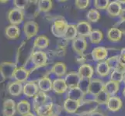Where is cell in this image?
I'll return each instance as SVG.
<instances>
[{
  "mask_svg": "<svg viewBox=\"0 0 125 116\" xmlns=\"http://www.w3.org/2000/svg\"><path fill=\"white\" fill-rule=\"evenodd\" d=\"M68 26V24L67 21L62 17H60L59 19L54 20V23L51 28V33L56 37L63 38L67 30Z\"/></svg>",
  "mask_w": 125,
  "mask_h": 116,
  "instance_id": "cell-1",
  "label": "cell"
},
{
  "mask_svg": "<svg viewBox=\"0 0 125 116\" xmlns=\"http://www.w3.org/2000/svg\"><path fill=\"white\" fill-rule=\"evenodd\" d=\"M99 106V104L93 100H86L81 102V105L77 111L76 114L80 116H88L90 114L96 111Z\"/></svg>",
  "mask_w": 125,
  "mask_h": 116,
  "instance_id": "cell-2",
  "label": "cell"
},
{
  "mask_svg": "<svg viewBox=\"0 0 125 116\" xmlns=\"http://www.w3.org/2000/svg\"><path fill=\"white\" fill-rule=\"evenodd\" d=\"M17 69L16 64L13 62H2L0 63V74L3 78H12Z\"/></svg>",
  "mask_w": 125,
  "mask_h": 116,
  "instance_id": "cell-3",
  "label": "cell"
},
{
  "mask_svg": "<svg viewBox=\"0 0 125 116\" xmlns=\"http://www.w3.org/2000/svg\"><path fill=\"white\" fill-rule=\"evenodd\" d=\"M31 61L32 62L33 65L35 68L41 67L44 66L47 61V56L46 53L41 50L34 51L31 55Z\"/></svg>",
  "mask_w": 125,
  "mask_h": 116,
  "instance_id": "cell-4",
  "label": "cell"
},
{
  "mask_svg": "<svg viewBox=\"0 0 125 116\" xmlns=\"http://www.w3.org/2000/svg\"><path fill=\"white\" fill-rule=\"evenodd\" d=\"M7 17L11 25L17 26L22 23L24 19L23 10L20 9H17V8H13L8 12Z\"/></svg>",
  "mask_w": 125,
  "mask_h": 116,
  "instance_id": "cell-5",
  "label": "cell"
},
{
  "mask_svg": "<svg viewBox=\"0 0 125 116\" xmlns=\"http://www.w3.org/2000/svg\"><path fill=\"white\" fill-rule=\"evenodd\" d=\"M38 30H39V26L33 20H29L23 25V32L27 39L35 36L38 33Z\"/></svg>",
  "mask_w": 125,
  "mask_h": 116,
  "instance_id": "cell-6",
  "label": "cell"
},
{
  "mask_svg": "<svg viewBox=\"0 0 125 116\" xmlns=\"http://www.w3.org/2000/svg\"><path fill=\"white\" fill-rule=\"evenodd\" d=\"M104 84L105 83L99 78L91 79L88 90V94H92L95 97L96 94L104 90Z\"/></svg>",
  "mask_w": 125,
  "mask_h": 116,
  "instance_id": "cell-7",
  "label": "cell"
},
{
  "mask_svg": "<svg viewBox=\"0 0 125 116\" xmlns=\"http://www.w3.org/2000/svg\"><path fill=\"white\" fill-rule=\"evenodd\" d=\"M39 91L40 90L38 88L37 81H28L23 85V92L28 98H33Z\"/></svg>",
  "mask_w": 125,
  "mask_h": 116,
  "instance_id": "cell-8",
  "label": "cell"
},
{
  "mask_svg": "<svg viewBox=\"0 0 125 116\" xmlns=\"http://www.w3.org/2000/svg\"><path fill=\"white\" fill-rule=\"evenodd\" d=\"M72 48L75 52L79 55L83 54L87 48V41L85 37L77 36L74 40H72Z\"/></svg>",
  "mask_w": 125,
  "mask_h": 116,
  "instance_id": "cell-9",
  "label": "cell"
},
{
  "mask_svg": "<svg viewBox=\"0 0 125 116\" xmlns=\"http://www.w3.org/2000/svg\"><path fill=\"white\" fill-rule=\"evenodd\" d=\"M77 33H78V36L81 37H89L90 33L93 31L92 27L89 22L87 21H80L76 25Z\"/></svg>",
  "mask_w": 125,
  "mask_h": 116,
  "instance_id": "cell-10",
  "label": "cell"
},
{
  "mask_svg": "<svg viewBox=\"0 0 125 116\" xmlns=\"http://www.w3.org/2000/svg\"><path fill=\"white\" fill-rule=\"evenodd\" d=\"M91 55L95 61H105V60L108 57V50L103 46H97L92 50Z\"/></svg>",
  "mask_w": 125,
  "mask_h": 116,
  "instance_id": "cell-11",
  "label": "cell"
},
{
  "mask_svg": "<svg viewBox=\"0 0 125 116\" xmlns=\"http://www.w3.org/2000/svg\"><path fill=\"white\" fill-rule=\"evenodd\" d=\"M64 79L65 80L68 89H70L78 87L81 77H79L78 72H69L65 75V77Z\"/></svg>",
  "mask_w": 125,
  "mask_h": 116,
  "instance_id": "cell-12",
  "label": "cell"
},
{
  "mask_svg": "<svg viewBox=\"0 0 125 116\" xmlns=\"http://www.w3.org/2000/svg\"><path fill=\"white\" fill-rule=\"evenodd\" d=\"M78 74L82 79H92L94 74V69L90 64L84 63L80 65Z\"/></svg>",
  "mask_w": 125,
  "mask_h": 116,
  "instance_id": "cell-13",
  "label": "cell"
},
{
  "mask_svg": "<svg viewBox=\"0 0 125 116\" xmlns=\"http://www.w3.org/2000/svg\"><path fill=\"white\" fill-rule=\"evenodd\" d=\"M123 106V101L121 98L117 96H111L110 97L108 101L106 103V107L109 111L116 112L119 111Z\"/></svg>",
  "mask_w": 125,
  "mask_h": 116,
  "instance_id": "cell-14",
  "label": "cell"
},
{
  "mask_svg": "<svg viewBox=\"0 0 125 116\" xmlns=\"http://www.w3.org/2000/svg\"><path fill=\"white\" fill-rule=\"evenodd\" d=\"M68 86L64 78H57L53 80L52 90L54 93L58 94H62L68 91Z\"/></svg>",
  "mask_w": 125,
  "mask_h": 116,
  "instance_id": "cell-15",
  "label": "cell"
},
{
  "mask_svg": "<svg viewBox=\"0 0 125 116\" xmlns=\"http://www.w3.org/2000/svg\"><path fill=\"white\" fill-rule=\"evenodd\" d=\"M80 105H81V101L67 98V99L64 101L63 108H64V110L67 111L68 113L75 114L77 112Z\"/></svg>",
  "mask_w": 125,
  "mask_h": 116,
  "instance_id": "cell-16",
  "label": "cell"
},
{
  "mask_svg": "<svg viewBox=\"0 0 125 116\" xmlns=\"http://www.w3.org/2000/svg\"><path fill=\"white\" fill-rule=\"evenodd\" d=\"M37 84L39 90L43 92H48L52 90L53 81L51 80L48 76H44L37 80Z\"/></svg>",
  "mask_w": 125,
  "mask_h": 116,
  "instance_id": "cell-17",
  "label": "cell"
},
{
  "mask_svg": "<svg viewBox=\"0 0 125 116\" xmlns=\"http://www.w3.org/2000/svg\"><path fill=\"white\" fill-rule=\"evenodd\" d=\"M53 108H54L53 103L48 102L40 107H38L34 111H35L37 116H51L54 115Z\"/></svg>",
  "mask_w": 125,
  "mask_h": 116,
  "instance_id": "cell-18",
  "label": "cell"
},
{
  "mask_svg": "<svg viewBox=\"0 0 125 116\" xmlns=\"http://www.w3.org/2000/svg\"><path fill=\"white\" fill-rule=\"evenodd\" d=\"M121 4H120L117 0V1H112L110 2L108 7L106 8V12L111 17H117L119 16L122 10Z\"/></svg>",
  "mask_w": 125,
  "mask_h": 116,
  "instance_id": "cell-19",
  "label": "cell"
},
{
  "mask_svg": "<svg viewBox=\"0 0 125 116\" xmlns=\"http://www.w3.org/2000/svg\"><path fill=\"white\" fill-rule=\"evenodd\" d=\"M30 73H31V71L27 70V68L24 67H17V69L16 70L13 74V78L17 82H20V83L24 82V81L27 80L29 77Z\"/></svg>",
  "mask_w": 125,
  "mask_h": 116,
  "instance_id": "cell-20",
  "label": "cell"
},
{
  "mask_svg": "<svg viewBox=\"0 0 125 116\" xmlns=\"http://www.w3.org/2000/svg\"><path fill=\"white\" fill-rule=\"evenodd\" d=\"M85 95V94L82 91L79 87H76V88L68 89V94H67V98L82 102L83 101Z\"/></svg>",
  "mask_w": 125,
  "mask_h": 116,
  "instance_id": "cell-21",
  "label": "cell"
},
{
  "mask_svg": "<svg viewBox=\"0 0 125 116\" xmlns=\"http://www.w3.org/2000/svg\"><path fill=\"white\" fill-rule=\"evenodd\" d=\"M16 111V105L12 99H7L3 103V114L5 116H14Z\"/></svg>",
  "mask_w": 125,
  "mask_h": 116,
  "instance_id": "cell-22",
  "label": "cell"
},
{
  "mask_svg": "<svg viewBox=\"0 0 125 116\" xmlns=\"http://www.w3.org/2000/svg\"><path fill=\"white\" fill-rule=\"evenodd\" d=\"M51 71L54 74H55L56 76H58L61 78V77L66 75L67 67L65 65V63L63 62H57L54 64L52 67H51Z\"/></svg>",
  "mask_w": 125,
  "mask_h": 116,
  "instance_id": "cell-23",
  "label": "cell"
},
{
  "mask_svg": "<svg viewBox=\"0 0 125 116\" xmlns=\"http://www.w3.org/2000/svg\"><path fill=\"white\" fill-rule=\"evenodd\" d=\"M111 71V68L110 67L108 63L105 61L99 62L96 67V72L100 77H106L109 75Z\"/></svg>",
  "mask_w": 125,
  "mask_h": 116,
  "instance_id": "cell-24",
  "label": "cell"
},
{
  "mask_svg": "<svg viewBox=\"0 0 125 116\" xmlns=\"http://www.w3.org/2000/svg\"><path fill=\"white\" fill-rule=\"evenodd\" d=\"M123 33L117 27H111L107 32V38L110 42H119L122 38Z\"/></svg>",
  "mask_w": 125,
  "mask_h": 116,
  "instance_id": "cell-25",
  "label": "cell"
},
{
  "mask_svg": "<svg viewBox=\"0 0 125 116\" xmlns=\"http://www.w3.org/2000/svg\"><path fill=\"white\" fill-rule=\"evenodd\" d=\"M47 95L45 92H43L40 91L35 96L33 97V108L35 110L37 108L40 107L43 105L47 103Z\"/></svg>",
  "mask_w": 125,
  "mask_h": 116,
  "instance_id": "cell-26",
  "label": "cell"
},
{
  "mask_svg": "<svg viewBox=\"0 0 125 116\" xmlns=\"http://www.w3.org/2000/svg\"><path fill=\"white\" fill-rule=\"evenodd\" d=\"M120 89V84L114 82V81L109 80L105 83L104 84V91L111 96H115V94H117Z\"/></svg>",
  "mask_w": 125,
  "mask_h": 116,
  "instance_id": "cell-27",
  "label": "cell"
},
{
  "mask_svg": "<svg viewBox=\"0 0 125 116\" xmlns=\"http://www.w3.org/2000/svg\"><path fill=\"white\" fill-rule=\"evenodd\" d=\"M31 105L27 100H21L16 105V111L20 115H22L23 116L31 112Z\"/></svg>",
  "mask_w": 125,
  "mask_h": 116,
  "instance_id": "cell-28",
  "label": "cell"
},
{
  "mask_svg": "<svg viewBox=\"0 0 125 116\" xmlns=\"http://www.w3.org/2000/svg\"><path fill=\"white\" fill-rule=\"evenodd\" d=\"M5 33L7 38L10 39V40H15V39H17L20 36V30L17 26L10 24L6 28Z\"/></svg>",
  "mask_w": 125,
  "mask_h": 116,
  "instance_id": "cell-29",
  "label": "cell"
},
{
  "mask_svg": "<svg viewBox=\"0 0 125 116\" xmlns=\"http://www.w3.org/2000/svg\"><path fill=\"white\" fill-rule=\"evenodd\" d=\"M49 39L44 35L38 36L33 43V46L35 48L38 50H44L46 49L49 46Z\"/></svg>",
  "mask_w": 125,
  "mask_h": 116,
  "instance_id": "cell-30",
  "label": "cell"
},
{
  "mask_svg": "<svg viewBox=\"0 0 125 116\" xmlns=\"http://www.w3.org/2000/svg\"><path fill=\"white\" fill-rule=\"evenodd\" d=\"M23 86L22 85V83L14 81L12 82L8 87V91L11 95L12 96H18L23 92Z\"/></svg>",
  "mask_w": 125,
  "mask_h": 116,
  "instance_id": "cell-31",
  "label": "cell"
},
{
  "mask_svg": "<svg viewBox=\"0 0 125 116\" xmlns=\"http://www.w3.org/2000/svg\"><path fill=\"white\" fill-rule=\"evenodd\" d=\"M77 36H78V33H77L76 25L68 24L67 30L65 32V34H64L63 39L65 40L66 41L74 40Z\"/></svg>",
  "mask_w": 125,
  "mask_h": 116,
  "instance_id": "cell-32",
  "label": "cell"
},
{
  "mask_svg": "<svg viewBox=\"0 0 125 116\" xmlns=\"http://www.w3.org/2000/svg\"><path fill=\"white\" fill-rule=\"evenodd\" d=\"M89 40L92 44H98L103 40V34L100 29H93V31L90 33L89 36Z\"/></svg>",
  "mask_w": 125,
  "mask_h": 116,
  "instance_id": "cell-33",
  "label": "cell"
},
{
  "mask_svg": "<svg viewBox=\"0 0 125 116\" xmlns=\"http://www.w3.org/2000/svg\"><path fill=\"white\" fill-rule=\"evenodd\" d=\"M53 6V2L51 0H40L37 2L38 10L43 12H49Z\"/></svg>",
  "mask_w": 125,
  "mask_h": 116,
  "instance_id": "cell-34",
  "label": "cell"
},
{
  "mask_svg": "<svg viewBox=\"0 0 125 116\" xmlns=\"http://www.w3.org/2000/svg\"><path fill=\"white\" fill-rule=\"evenodd\" d=\"M86 18H87L89 22L96 23L100 19V13L96 9H91L86 14Z\"/></svg>",
  "mask_w": 125,
  "mask_h": 116,
  "instance_id": "cell-35",
  "label": "cell"
},
{
  "mask_svg": "<svg viewBox=\"0 0 125 116\" xmlns=\"http://www.w3.org/2000/svg\"><path fill=\"white\" fill-rule=\"evenodd\" d=\"M110 97V96L109 94L103 90V91H102L101 92H100L94 97V100L96 101L99 105H106Z\"/></svg>",
  "mask_w": 125,
  "mask_h": 116,
  "instance_id": "cell-36",
  "label": "cell"
},
{
  "mask_svg": "<svg viewBox=\"0 0 125 116\" xmlns=\"http://www.w3.org/2000/svg\"><path fill=\"white\" fill-rule=\"evenodd\" d=\"M109 0H95L94 1V7L96 9L99 10H103V9H106V8L108 7L110 4Z\"/></svg>",
  "mask_w": 125,
  "mask_h": 116,
  "instance_id": "cell-37",
  "label": "cell"
},
{
  "mask_svg": "<svg viewBox=\"0 0 125 116\" xmlns=\"http://www.w3.org/2000/svg\"><path fill=\"white\" fill-rule=\"evenodd\" d=\"M124 74L122 73H120L117 71H112L111 74H110V80L114 81V82H117L120 84V82H122L124 80Z\"/></svg>",
  "mask_w": 125,
  "mask_h": 116,
  "instance_id": "cell-38",
  "label": "cell"
},
{
  "mask_svg": "<svg viewBox=\"0 0 125 116\" xmlns=\"http://www.w3.org/2000/svg\"><path fill=\"white\" fill-rule=\"evenodd\" d=\"M90 81H91V79H82L81 78L80 82L79 84L78 87L85 94H88V90H89V84H90Z\"/></svg>",
  "mask_w": 125,
  "mask_h": 116,
  "instance_id": "cell-39",
  "label": "cell"
},
{
  "mask_svg": "<svg viewBox=\"0 0 125 116\" xmlns=\"http://www.w3.org/2000/svg\"><path fill=\"white\" fill-rule=\"evenodd\" d=\"M90 4L89 0H76L75 2V7L79 9H85Z\"/></svg>",
  "mask_w": 125,
  "mask_h": 116,
  "instance_id": "cell-40",
  "label": "cell"
},
{
  "mask_svg": "<svg viewBox=\"0 0 125 116\" xmlns=\"http://www.w3.org/2000/svg\"><path fill=\"white\" fill-rule=\"evenodd\" d=\"M119 61H119V55L118 56H114V57H111L108 59H106V62L108 63L109 66L111 68L112 71H114L115 69V67L117 65Z\"/></svg>",
  "mask_w": 125,
  "mask_h": 116,
  "instance_id": "cell-41",
  "label": "cell"
},
{
  "mask_svg": "<svg viewBox=\"0 0 125 116\" xmlns=\"http://www.w3.org/2000/svg\"><path fill=\"white\" fill-rule=\"evenodd\" d=\"M13 2H14V6H16L15 8L23 10L28 5L29 1H27V0H15Z\"/></svg>",
  "mask_w": 125,
  "mask_h": 116,
  "instance_id": "cell-42",
  "label": "cell"
},
{
  "mask_svg": "<svg viewBox=\"0 0 125 116\" xmlns=\"http://www.w3.org/2000/svg\"><path fill=\"white\" fill-rule=\"evenodd\" d=\"M114 27L118 28L120 31L123 33V34H125V21H119L114 26Z\"/></svg>",
  "mask_w": 125,
  "mask_h": 116,
  "instance_id": "cell-43",
  "label": "cell"
},
{
  "mask_svg": "<svg viewBox=\"0 0 125 116\" xmlns=\"http://www.w3.org/2000/svg\"><path fill=\"white\" fill-rule=\"evenodd\" d=\"M115 71H117L120 73H122V74H125V64L122 63H120L119 61V63H117V65L115 67Z\"/></svg>",
  "mask_w": 125,
  "mask_h": 116,
  "instance_id": "cell-44",
  "label": "cell"
},
{
  "mask_svg": "<svg viewBox=\"0 0 125 116\" xmlns=\"http://www.w3.org/2000/svg\"><path fill=\"white\" fill-rule=\"evenodd\" d=\"M119 61L120 63L125 64V48H123L120 50V54L119 55Z\"/></svg>",
  "mask_w": 125,
  "mask_h": 116,
  "instance_id": "cell-45",
  "label": "cell"
},
{
  "mask_svg": "<svg viewBox=\"0 0 125 116\" xmlns=\"http://www.w3.org/2000/svg\"><path fill=\"white\" fill-rule=\"evenodd\" d=\"M119 17H120V21H125V8L122 9Z\"/></svg>",
  "mask_w": 125,
  "mask_h": 116,
  "instance_id": "cell-46",
  "label": "cell"
},
{
  "mask_svg": "<svg viewBox=\"0 0 125 116\" xmlns=\"http://www.w3.org/2000/svg\"><path fill=\"white\" fill-rule=\"evenodd\" d=\"M89 116H105L104 114L102 113V112H100V111H94L93 113L92 114H90Z\"/></svg>",
  "mask_w": 125,
  "mask_h": 116,
  "instance_id": "cell-47",
  "label": "cell"
},
{
  "mask_svg": "<svg viewBox=\"0 0 125 116\" xmlns=\"http://www.w3.org/2000/svg\"><path fill=\"white\" fill-rule=\"evenodd\" d=\"M23 116H37V115H35V114H33V113H32V112H30V113H28V114H27V115H23Z\"/></svg>",
  "mask_w": 125,
  "mask_h": 116,
  "instance_id": "cell-48",
  "label": "cell"
},
{
  "mask_svg": "<svg viewBox=\"0 0 125 116\" xmlns=\"http://www.w3.org/2000/svg\"><path fill=\"white\" fill-rule=\"evenodd\" d=\"M120 4H125V0H117Z\"/></svg>",
  "mask_w": 125,
  "mask_h": 116,
  "instance_id": "cell-49",
  "label": "cell"
},
{
  "mask_svg": "<svg viewBox=\"0 0 125 116\" xmlns=\"http://www.w3.org/2000/svg\"><path fill=\"white\" fill-rule=\"evenodd\" d=\"M122 94H123V96L125 98V88L123 89V91H122Z\"/></svg>",
  "mask_w": 125,
  "mask_h": 116,
  "instance_id": "cell-50",
  "label": "cell"
},
{
  "mask_svg": "<svg viewBox=\"0 0 125 116\" xmlns=\"http://www.w3.org/2000/svg\"><path fill=\"white\" fill-rule=\"evenodd\" d=\"M123 81H124V84H125V74H124V80H123Z\"/></svg>",
  "mask_w": 125,
  "mask_h": 116,
  "instance_id": "cell-51",
  "label": "cell"
},
{
  "mask_svg": "<svg viewBox=\"0 0 125 116\" xmlns=\"http://www.w3.org/2000/svg\"><path fill=\"white\" fill-rule=\"evenodd\" d=\"M51 116H58L57 115H51Z\"/></svg>",
  "mask_w": 125,
  "mask_h": 116,
  "instance_id": "cell-52",
  "label": "cell"
}]
</instances>
